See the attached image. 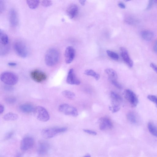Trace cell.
<instances>
[{"mask_svg":"<svg viewBox=\"0 0 157 157\" xmlns=\"http://www.w3.org/2000/svg\"><path fill=\"white\" fill-rule=\"evenodd\" d=\"M59 59V54L58 51L55 48H51L46 52L44 60L47 66L52 67L58 63Z\"/></svg>","mask_w":157,"mask_h":157,"instance_id":"6da1fadb","label":"cell"},{"mask_svg":"<svg viewBox=\"0 0 157 157\" xmlns=\"http://www.w3.org/2000/svg\"><path fill=\"white\" fill-rule=\"evenodd\" d=\"M67 128L65 127H56L47 128L43 129L41 132L42 136L45 139L53 137L58 134L67 131Z\"/></svg>","mask_w":157,"mask_h":157,"instance_id":"7a4b0ae2","label":"cell"},{"mask_svg":"<svg viewBox=\"0 0 157 157\" xmlns=\"http://www.w3.org/2000/svg\"><path fill=\"white\" fill-rule=\"evenodd\" d=\"M0 79L5 84L12 86L16 84L17 82L18 78L14 73L11 72L5 71L1 74Z\"/></svg>","mask_w":157,"mask_h":157,"instance_id":"3957f363","label":"cell"},{"mask_svg":"<svg viewBox=\"0 0 157 157\" xmlns=\"http://www.w3.org/2000/svg\"><path fill=\"white\" fill-rule=\"evenodd\" d=\"M33 113L36 118L40 121L46 122L50 119L48 111L42 106H38L35 107Z\"/></svg>","mask_w":157,"mask_h":157,"instance_id":"277c9868","label":"cell"},{"mask_svg":"<svg viewBox=\"0 0 157 157\" xmlns=\"http://www.w3.org/2000/svg\"><path fill=\"white\" fill-rule=\"evenodd\" d=\"M13 47L15 53L20 57L25 58L28 54L27 47L25 44L21 41L17 40L15 41Z\"/></svg>","mask_w":157,"mask_h":157,"instance_id":"5b68a950","label":"cell"},{"mask_svg":"<svg viewBox=\"0 0 157 157\" xmlns=\"http://www.w3.org/2000/svg\"><path fill=\"white\" fill-rule=\"evenodd\" d=\"M58 109L60 112L66 115L77 117L78 114L75 107L67 104L60 105Z\"/></svg>","mask_w":157,"mask_h":157,"instance_id":"8992f818","label":"cell"},{"mask_svg":"<svg viewBox=\"0 0 157 157\" xmlns=\"http://www.w3.org/2000/svg\"><path fill=\"white\" fill-rule=\"evenodd\" d=\"M125 98L129 102L132 106L135 107L138 103V100L136 95L131 90H126L124 92Z\"/></svg>","mask_w":157,"mask_h":157,"instance_id":"52a82bcc","label":"cell"},{"mask_svg":"<svg viewBox=\"0 0 157 157\" xmlns=\"http://www.w3.org/2000/svg\"><path fill=\"white\" fill-rule=\"evenodd\" d=\"M30 76L33 81L39 83L44 82L47 78L46 74L44 72L38 70H35L32 71Z\"/></svg>","mask_w":157,"mask_h":157,"instance_id":"ba28073f","label":"cell"},{"mask_svg":"<svg viewBox=\"0 0 157 157\" xmlns=\"http://www.w3.org/2000/svg\"><path fill=\"white\" fill-rule=\"evenodd\" d=\"M98 122L99 128L101 130L111 129L113 127L111 121L108 117H101L99 119Z\"/></svg>","mask_w":157,"mask_h":157,"instance_id":"9c48e42d","label":"cell"},{"mask_svg":"<svg viewBox=\"0 0 157 157\" xmlns=\"http://www.w3.org/2000/svg\"><path fill=\"white\" fill-rule=\"evenodd\" d=\"M34 144L33 138L30 136L25 137L22 140L20 144V148L23 151H27L33 147Z\"/></svg>","mask_w":157,"mask_h":157,"instance_id":"30bf717a","label":"cell"},{"mask_svg":"<svg viewBox=\"0 0 157 157\" xmlns=\"http://www.w3.org/2000/svg\"><path fill=\"white\" fill-rule=\"evenodd\" d=\"M75 56V51L74 48L69 46L66 48L64 53L65 61L67 63H71L73 60Z\"/></svg>","mask_w":157,"mask_h":157,"instance_id":"8fae6325","label":"cell"},{"mask_svg":"<svg viewBox=\"0 0 157 157\" xmlns=\"http://www.w3.org/2000/svg\"><path fill=\"white\" fill-rule=\"evenodd\" d=\"M67 82L69 84L78 85L80 81L76 78L72 68L69 70L66 79Z\"/></svg>","mask_w":157,"mask_h":157,"instance_id":"7c38bea8","label":"cell"},{"mask_svg":"<svg viewBox=\"0 0 157 157\" xmlns=\"http://www.w3.org/2000/svg\"><path fill=\"white\" fill-rule=\"evenodd\" d=\"M9 18L10 25L13 27L16 26L18 24V17L16 11L14 9H11L9 12Z\"/></svg>","mask_w":157,"mask_h":157,"instance_id":"4fadbf2b","label":"cell"},{"mask_svg":"<svg viewBox=\"0 0 157 157\" xmlns=\"http://www.w3.org/2000/svg\"><path fill=\"white\" fill-rule=\"evenodd\" d=\"M49 144L45 141H41L39 142L37 152L40 155H44L46 154L49 149Z\"/></svg>","mask_w":157,"mask_h":157,"instance_id":"5bb4252c","label":"cell"},{"mask_svg":"<svg viewBox=\"0 0 157 157\" xmlns=\"http://www.w3.org/2000/svg\"><path fill=\"white\" fill-rule=\"evenodd\" d=\"M121 56L124 62L130 67H132L133 65V62L130 58L127 50L123 47L120 48Z\"/></svg>","mask_w":157,"mask_h":157,"instance_id":"9a60e30c","label":"cell"},{"mask_svg":"<svg viewBox=\"0 0 157 157\" xmlns=\"http://www.w3.org/2000/svg\"><path fill=\"white\" fill-rule=\"evenodd\" d=\"M78 11L77 6L74 4H72L68 6L67 10V13L70 19H72L76 15Z\"/></svg>","mask_w":157,"mask_h":157,"instance_id":"2e32d148","label":"cell"},{"mask_svg":"<svg viewBox=\"0 0 157 157\" xmlns=\"http://www.w3.org/2000/svg\"><path fill=\"white\" fill-rule=\"evenodd\" d=\"M35 107L30 104H25L19 106V109L21 112L25 113H29L33 112Z\"/></svg>","mask_w":157,"mask_h":157,"instance_id":"e0dca14e","label":"cell"},{"mask_svg":"<svg viewBox=\"0 0 157 157\" xmlns=\"http://www.w3.org/2000/svg\"><path fill=\"white\" fill-rule=\"evenodd\" d=\"M143 38L146 41H150L152 40L154 36V34L149 30H144L141 33Z\"/></svg>","mask_w":157,"mask_h":157,"instance_id":"ac0fdd59","label":"cell"},{"mask_svg":"<svg viewBox=\"0 0 157 157\" xmlns=\"http://www.w3.org/2000/svg\"><path fill=\"white\" fill-rule=\"evenodd\" d=\"M4 119L6 121H14L18 118V115L15 113L10 112L5 114L3 117Z\"/></svg>","mask_w":157,"mask_h":157,"instance_id":"d6986e66","label":"cell"},{"mask_svg":"<svg viewBox=\"0 0 157 157\" xmlns=\"http://www.w3.org/2000/svg\"><path fill=\"white\" fill-rule=\"evenodd\" d=\"M128 120L132 124H136L138 121V117L137 115L133 112L128 113L127 115Z\"/></svg>","mask_w":157,"mask_h":157,"instance_id":"ffe728a7","label":"cell"},{"mask_svg":"<svg viewBox=\"0 0 157 157\" xmlns=\"http://www.w3.org/2000/svg\"><path fill=\"white\" fill-rule=\"evenodd\" d=\"M0 41L1 44L4 46L8 44L9 41L8 36L1 30L0 32Z\"/></svg>","mask_w":157,"mask_h":157,"instance_id":"44dd1931","label":"cell"},{"mask_svg":"<svg viewBox=\"0 0 157 157\" xmlns=\"http://www.w3.org/2000/svg\"><path fill=\"white\" fill-rule=\"evenodd\" d=\"M105 72L108 75L111 80H116L118 76L116 72L113 69L107 68L105 70Z\"/></svg>","mask_w":157,"mask_h":157,"instance_id":"7402d4cb","label":"cell"},{"mask_svg":"<svg viewBox=\"0 0 157 157\" xmlns=\"http://www.w3.org/2000/svg\"><path fill=\"white\" fill-rule=\"evenodd\" d=\"M84 74L88 76L93 77L96 80L100 78V76L99 74L91 69H87L84 72Z\"/></svg>","mask_w":157,"mask_h":157,"instance_id":"603a6c76","label":"cell"},{"mask_svg":"<svg viewBox=\"0 0 157 157\" xmlns=\"http://www.w3.org/2000/svg\"><path fill=\"white\" fill-rule=\"evenodd\" d=\"M147 127L149 132L153 136L157 137V127L153 123L149 122Z\"/></svg>","mask_w":157,"mask_h":157,"instance_id":"cb8c5ba5","label":"cell"},{"mask_svg":"<svg viewBox=\"0 0 157 157\" xmlns=\"http://www.w3.org/2000/svg\"><path fill=\"white\" fill-rule=\"evenodd\" d=\"M62 95L69 99H73L75 98V94L73 92L68 90H64L62 92Z\"/></svg>","mask_w":157,"mask_h":157,"instance_id":"d4e9b609","label":"cell"},{"mask_svg":"<svg viewBox=\"0 0 157 157\" xmlns=\"http://www.w3.org/2000/svg\"><path fill=\"white\" fill-rule=\"evenodd\" d=\"M112 101L119 103L122 100L121 96L116 93L112 91L110 93Z\"/></svg>","mask_w":157,"mask_h":157,"instance_id":"484cf974","label":"cell"},{"mask_svg":"<svg viewBox=\"0 0 157 157\" xmlns=\"http://www.w3.org/2000/svg\"><path fill=\"white\" fill-rule=\"evenodd\" d=\"M26 2L29 7L32 9L36 8L40 3L39 0H26Z\"/></svg>","mask_w":157,"mask_h":157,"instance_id":"4316f807","label":"cell"},{"mask_svg":"<svg viewBox=\"0 0 157 157\" xmlns=\"http://www.w3.org/2000/svg\"><path fill=\"white\" fill-rule=\"evenodd\" d=\"M112 105L109 106V109L112 113H115L119 111L120 109V106L119 103H112Z\"/></svg>","mask_w":157,"mask_h":157,"instance_id":"83f0119b","label":"cell"},{"mask_svg":"<svg viewBox=\"0 0 157 157\" xmlns=\"http://www.w3.org/2000/svg\"><path fill=\"white\" fill-rule=\"evenodd\" d=\"M106 53L108 55L113 59L115 60L118 59L119 58V56L115 52L108 50L106 51Z\"/></svg>","mask_w":157,"mask_h":157,"instance_id":"f1b7e54d","label":"cell"},{"mask_svg":"<svg viewBox=\"0 0 157 157\" xmlns=\"http://www.w3.org/2000/svg\"><path fill=\"white\" fill-rule=\"evenodd\" d=\"M147 98L149 100L155 103L157 107V97L154 95H149Z\"/></svg>","mask_w":157,"mask_h":157,"instance_id":"f546056e","label":"cell"},{"mask_svg":"<svg viewBox=\"0 0 157 157\" xmlns=\"http://www.w3.org/2000/svg\"><path fill=\"white\" fill-rule=\"evenodd\" d=\"M16 101V99L14 97H9L6 98L5 99V101L8 104H13Z\"/></svg>","mask_w":157,"mask_h":157,"instance_id":"4dcf8cb0","label":"cell"},{"mask_svg":"<svg viewBox=\"0 0 157 157\" xmlns=\"http://www.w3.org/2000/svg\"><path fill=\"white\" fill-rule=\"evenodd\" d=\"M41 4L44 6L47 7L51 5L52 2V1L50 0H42L41 1Z\"/></svg>","mask_w":157,"mask_h":157,"instance_id":"1f68e13d","label":"cell"},{"mask_svg":"<svg viewBox=\"0 0 157 157\" xmlns=\"http://www.w3.org/2000/svg\"><path fill=\"white\" fill-rule=\"evenodd\" d=\"M111 82L112 84L118 89L122 88V86L121 84L115 80H112Z\"/></svg>","mask_w":157,"mask_h":157,"instance_id":"d6a6232c","label":"cell"},{"mask_svg":"<svg viewBox=\"0 0 157 157\" xmlns=\"http://www.w3.org/2000/svg\"><path fill=\"white\" fill-rule=\"evenodd\" d=\"M83 130L84 132L91 135H96L97 134L96 132L93 130L88 129H83Z\"/></svg>","mask_w":157,"mask_h":157,"instance_id":"836d02e7","label":"cell"},{"mask_svg":"<svg viewBox=\"0 0 157 157\" xmlns=\"http://www.w3.org/2000/svg\"><path fill=\"white\" fill-rule=\"evenodd\" d=\"M13 135V132H8L6 135L5 139L8 140L10 139Z\"/></svg>","mask_w":157,"mask_h":157,"instance_id":"e575fe53","label":"cell"},{"mask_svg":"<svg viewBox=\"0 0 157 157\" xmlns=\"http://www.w3.org/2000/svg\"><path fill=\"white\" fill-rule=\"evenodd\" d=\"M154 1L153 0H149V1L148 6L146 8L147 10L150 9L151 8Z\"/></svg>","mask_w":157,"mask_h":157,"instance_id":"d590c367","label":"cell"},{"mask_svg":"<svg viewBox=\"0 0 157 157\" xmlns=\"http://www.w3.org/2000/svg\"><path fill=\"white\" fill-rule=\"evenodd\" d=\"M150 66L157 74V66L153 63H151Z\"/></svg>","mask_w":157,"mask_h":157,"instance_id":"8d00e7d4","label":"cell"},{"mask_svg":"<svg viewBox=\"0 0 157 157\" xmlns=\"http://www.w3.org/2000/svg\"><path fill=\"white\" fill-rule=\"evenodd\" d=\"M153 50L157 54V41L154 44L153 46Z\"/></svg>","mask_w":157,"mask_h":157,"instance_id":"74e56055","label":"cell"},{"mask_svg":"<svg viewBox=\"0 0 157 157\" xmlns=\"http://www.w3.org/2000/svg\"><path fill=\"white\" fill-rule=\"evenodd\" d=\"M118 5L119 6L121 9H124L125 8V6L124 4L122 2H119Z\"/></svg>","mask_w":157,"mask_h":157,"instance_id":"f35d334b","label":"cell"},{"mask_svg":"<svg viewBox=\"0 0 157 157\" xmlns=\"http://www.w3.org/2000/svg\"><path fill=\"white\" fill-rule=\"evenodd\" d=\"M0 12H1L2 11V10H3V9L4 8V4L3 1H0Z\"/></svg>","mask_w":157,"mask_h":157,"instance_id":"ab89813d","label":"cell"},{"mask_svg":"<svg viewBox=\"0 0 157 157\" xmlns=\"http://www.w3.org/2000/svg\"><path fill=\"white\" fill-rule=\"evenodd\" d=\"M7 86H6L5 87V89L7 91H10L13 90V88L10 85H7Z\"/></svg>","mask_w":157,"mask_h":157,"instance_id":"60d3db41","label":"cell"},{"mask_svg":"<svg viewBox=\"0 0 157 157\" xmlns=\"http://www.w3.org/2000/svg\"><path fill=\"white\" fill-rule=\"evenodd\" d=\"M4 111V107L3 105L0 104V113L2 114L3 113Z\"/></svg>","mask_w":157,"mask_h":157,"instance_id":"b9f144b4","label":"cell"},{"mask_svg":"<svg viewBox=\"0 0 157 157\" xmlns=\"http://www.w3.org/2000/svg\"><path fill=\"white\" fill-rule=\"evenodd\" d=\"M8 65L11 66H14L16 65L17 64L16 63L13 62H10L8 63Z\"/></svg>","mask_w":157,"mask_h":157,"instance_id":"7bdbcfd3","label":"cell"},{"mask_svg":"<svg viewBox=\"0 0 157 157\" xmlns=\"http://www.w3.org/2000/svg\"><path fill=\"white\" fill-rule=\"evenodd\" d=\"M86 1V0H79V2L83 6L85 4Z\"/></svg>","mask_w":157,"mask_h":157,"instance_id":"ee69618b","label":"cell"},{"mask_svg":"<svg viewBox=\"0 0 157 157\" xmlns=\"http://www.w3.org/2000/svg\"><path fill=\"white\" fill-rule=\"evenodd\" d=\"M82 157H91V156L90 154H87Z\"/></svg>","mask_w":157,"mask_h":157,"instance_id":"f6af8a7d","label":"cell"},{"mask_svg":"<svg viewBox=\"0 0 157 157\" xmlns=\"http://www.w3.org/2000/svg\"><path fill=\"white\" fill-rule=\"evenodd\" d=\"M21 155L20 154H17L16 156V157H21Z\"/></svg>","mask_w":157,"mask_h":157,"instance_id":"bcb514c9","label":"cell"},{"mask_svg":"<svg viewBox=\"0 0 157 157\" xmlns=\"http://www.w3.org/2000/svg\"><path fill=\"white\" fill-rule=\"evenodd\" d=\"M155 1H156L157 2V0H156Z\"/></svg>","mask_w":157,"mask_h":157,"instance_id":"7dc6e473","label":"cell"}]
</instances>
